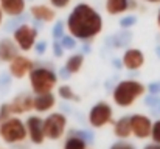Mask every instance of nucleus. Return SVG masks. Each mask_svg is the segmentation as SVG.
<instances>
[{
    "mask_svg": "<svg viewBox=\"0 0 160 149\" xmlns=\"http://www.w3.org/2000/svg\"><path fill=\"white\" fill-rule=\"evenodd\" d=\"M68 34L79 41H89L103 31V17L89 3H78L67 19Z\"/></svg>",
    "mask_w": 160,
    "mask_h": 149,
    "instance_id": "obj_1",
    "label": "nucleus"
},
{
    "mask_svg": "<svg viewBox=\"0 0 160 149\" xmlns=\"http://www.w3.org/2000/svg\"><path fill=\"white\" fill-rule=\"evenodd\" d=\"M146 92L145 84L135 79H126L121 81L115 90H113V102L120 107H131L140 97H143Z\"/></svg>",
    "mask_w": 160,
    "mask_h": 149,
    "instance_id": "obj_2",
    "label": "nucleus"
},
{
    "mask_svg": "<svg viewBox=\"0 0 160 149\" xmlns=\"http://www.w3.org/2000/svg\"><path fill=\"white\" fill-rule=\"evenodd\" d=\"M27 124H23V121L20 118L16 117H9L5 121H0V138L5 143L9 145H17L22 143L23 140H27Z\"/></svg>",
    "mask_w": 160,
    "mask_h": 149,
    "instance_id": "obj_3",
    "label": "nucleus"
},
{
    "mask_svg": "<svg viewBox=\"0 0 160 149\" xmlns=\"http://www.w3.org/2000/svg\"><path fill=\"white\" fill-rule=\"evenodd\" d=\"M28 76H30L31 90H33L36 95L53 92V89L56 87V84H58V76L54 75L52 70H48V68H45V67L33 68Z\"/></svg>",
    "mask_w": 160,
    "mask_h": 149,
    "instance_id": "obj_4",
    "label": "nucleus"
},
{
    "mask_svg": "<svg viewBox=\"0 0 160 149\" xmlns=\"http://www.w3.org/2000/svg\"><path fill=\"white\" fill-rule=\"evenodd\" d=\"M67 127V118L62 113H50L44 120V132L45 138L48 140H59Z\"/></svg>",
    "mask_w": 160,
    "mask_h": 149,
    "instance_id": "obj_5",
    "label": "nucleus"
},
{
    "mask_svg": "<svg viewBox=\"0 0 160 149\" xmlns=\"http://www.w3.org/2000/svg\"><path fill=\"white\" fill-rule=\"evenodd\" d=\"M36 39H38V30L28 23L20 25L12 34V41L22 51H30L34 47Z\"/></svg>",
    "mask_w": 160,
    "mask_h": 149,
    "instance_id": "obj_6",
    "label": "nucleus"
},
{
    "mask_svg": "<svg viewBox=\"0 0 160 149\" xmlns=\"http://www.w3.org/2000/svg\"><path fill=\"white\" fill-rule=\"evenodd\" d=\"M112 113H113L112 107L107 102L104 101L97 102L89 112V123L92 127H97V129L104 127L106 124L112 123Z\"/></svg>",
    "mask_w": 160,
    "mask_h": 149,
    "instance_id": "obj_7",
    "label": "nucleus"
},
{
    "mask_svg": "<svg viewBox=\"0 0 160 149\" xmlns=\"http://www.w3.org/2000/svg\"><path fill=\"white\" fill-rule=\"evenodd\" d=\"M131 118V127H132V135L137 137L138 140H145L151 137V129H152V121L149 117L135 113Z\"/></svg>",
    "mask_w": 160,
    "mask_h": 149,
    "instance_id": "obj_8",
    "label": "nucleus"
},
{
    "mask_svg": "<svg viewBox=\"0 0 160 149\" xmlns=\"http://www.w3.org/2000/svg\"><path fill=\"white\" fill-rule=\"evenodd\" d=\"M34 68V64L30 57L27 56H20L17 54L12 61H9V73L11 76H14L16 79H22L27 75H30V72Z\"/></svg>",
    "mask_w": 160,
    "mask_h": 149,
    "instance_id": "obj_9",
    "label": "nucleus"
},
{
    "mask_svg": "<svg viewBox=\"0 0 160 149\" xmlns=\"http://www.w3.org/2000/svg\"><path fill=\"white\" fill-rule=\"evenodd\" d=\"M27 131L28 137L34 145H42L45 142V132H44V120L39 117H30L27 120Z\"/></svg>",
    "mask_w": 160,
    "mask_h": 149,
    "instance_id": "obj_10",
    "label": "nucleus"
},
{
    "mask_svg": "<svg viewBox=\"0 0 160 149\" xmlns=\"http://www.w3.org/2000/svg\"><path fill=\"white\" fill-rule=\"evenodd\" d=\"M8 104H9V109H11L12 115H20V113H25V112H30L31 109H34V98L23 93V95L16 97Z\"/></svg>",
    "mask_w": 160,
    "mask_h": 149,
    "instance_id": "obj_11",
    "label": "nucleus"
},
{
    "mask_svg": "<svg viewBox=\"0 0 160 149\" xmlns=\"http://www.w3.org/2000/svg\"><path fill=\"white\" fill-rule=\"evenodd\" d=\"M56 8L53 6H48V5H44V3H38V5H33L30 8V12L31 16L39 20V22H45V23H50L56 19Z\"/></svg>",
    "mask_w": 160,
    "mask_h": 149,
    "instance_id": "obj_12",
    "label": "nucleus"
},
{
    "mask_svg": "<svg viewBox=\"0 0 160 149\" xmlns=\"http://www.w3.org/2000/svg\"><path fill=\"white\" fill-rule=\"evenodd\" d=\"M145 64V54L138 48H129L123 54V65L128 70H138Z\"/></svg>",
    "mask_w": 160,
    "mask_h": 149,
    "instance_id": "obj_13",
    "label": "nucleus"
},
{
    "mask_svg": "<svg viewBox=\"0 0 160 149\" xmlns=\"http://www.w3.org/2000/svg\"><path fill=\"white\" fill-rule=\"evenodd\" d=\"M25 6H27L25 0H0V8L3 9L6 16H11V17L20 16L25 11Z\"/></svg>",
    "mask_w": 160,
    "mask_h": 149,
    "instance_id": "obj_14",
    "label": "nucleus"
},
{
    "mask_svg": "<svg viewBox=\"0 0 160 149\" xmlns=\"http://www.w3.org/2000/svg\"><path fill=\"white\" fill-rule=\"evenodd\" d=\"M54 106H56V98H54L53 92L41 93V95H36V98H34V110L39 113L52 110Z\"/></svg>",
    "mask_w": 160,
    "mask_h": 149,
    "instance_id": "obj_15",
    "label": "nucleus"
},
{
    "mask_svg": "<svg viewBox=\"0 0 160 149\" xmlns=\"http://www.w3.org/2000/svg\"><path fill=\"white\" fill-rule=\"evenodd\" d=\"M17 45L14 41L11 39H3L0 41V61L3 62H9L17 56Z\"/></svg>",
    "mask_w": 160,
    "mask_h": 149,
    "instance_id": "obj_16",
    "label": "nucleus"
},
{
    "mask_svg": "<svg viewBox=\"0 0 160 149\" xmlns=\"http://www.w3.org/2000/svg\"><path fill=\"white\" fill-rule=\"evenodd\" d=\"M113 132L118 138L121 140H126L132 135V127H131V118L129 117H123L120 118L118 121H115V126H113Z\"/></svg>",
    "mask_w": 160,
    "mask_h": 149,
    "instance_id": "obj_17",
    "label": "nucleus"
},
{
    "mask_svg": "<svg viewBox=\"0 0 160 149\" xmlns=\"http://www.w3.org/2000/svg\"><path fill=\"white\" fill-rule=\"evenodd\" d=\"M131 0H106V11L110 16L123 14L129 9Z\"/></svg>",
    "mask_w": 160,
    "mask_h": 149,
    "instance_id": "obj_18",
    "label": "nucleus"
},
{
    "mask_svg": "<svg viewBox=\"0 0 160 149\" xmlns=\"http://www.w3.org/2000/svg\"><path fill=\"white\" fill-rule=\"evenodd\" d=\"M82 64H84L82 54H73V56H70V57L67 59V62H65V72H67V73H78V72L81 70Z\"/></svg>",
    "mask_w": 160,
    "mask_h": 149,
    "instance_id": "obj_19",
    "label": "nucleus"
},
{
    "mask_svg": "<svg viewBox=\"0 0 160 149\" xmlns=\"http://www.w3.org/2000/svg\"><path fill=\"white\" fill-rule=\"evenodd\" d=\"M64 149H87V145L81 137H70L67 138Z\"/></svg>",
    "mask_w": 160,
    "mask_h": 149,
    "instance_id": "obj_20",
    "label": "nucleus"
},
{
    "mask_svg": "<svg viewBox=\"0 0 160 149\" xmlns=\"http://www.w3.org/2000/svg\"><path fill=\"white\" fill-rule=\"evenodd\" d=\"M58 93H59V97L62 99H67V101H79L78 95L72 90L70 86H61L59 90H58Z\"/></svg>",
    "mask_w": 160,
    "mask_h": 149,
    "instance_id": "obj_21",
    "label": "nucleus"
},
{
    "mask_svg": "<svg viewBox=\"0 0 160 149\" xmlns=\"http://www.w3.org/2000/svg\"><path fill=\"white\" fill-rule=\"evenodd\" d=\"M154 143H160V120L152 123V129H151V137H149Z\"/></svg>",
    "mask_w": 160,
    "mask_h": 149,
    "instance_id": "obj_22",
    "label": "nucleus"
},
{
    "mask_svg": "<svg viewBox=\"0 0 160 149\" xmlns=\"http://www.w3.org/2000/svg\"><path fill=\"white\" fill-rule=\"evenodd\" d=\"M61 44H62L64 48H73L76 45V41H75L73 36H62L61 37Z\"/></svg>",
    "mask_w": 160,
    "mask_h": 149,
    "instance_id": "obj_23",
    "label": "nucleus"
},
{
    "mask_svg": "<svg viewBox=\"0 0 160 149\" xmlns=\"http://www.w3.org/2000/svg\"><path fill=\"white\" fill-rule=\"evenodd\" d=\"M9 117H12L11 109H9V104H3V106L0 107V121H5V120H8Z\"/></svg>",
    "mask_w": 160,
    "mask_h": 149,
    "instance_id": "obj_24",
    "label": "nucleus"
},
{
    "mask_svg": "<svg viewBox=\"0 0 160 149\" xmlns=\"http://www.w3.org/2000/svg\"><path fill=\"white\" fill-rule=\"evenodd\" d=\"M70 2L72 0H50V5L56 9H64V8H67L70 5Z\"/></svg>",
    "mask_w": 160,
    "mask_h": 149,
    "instance_id": "obj_25",
    "label": "nucleus"
},
{
    "mask_svg": "<svg viewBox=\"0 0 160 149\" xmlns=\"http://www.w3.org/2000/svg\"><path fill=\"white\" fill-rule=\"evenodd\" d=\"M135 20H137L135 16H126V17L121 19V27H124V28H126V27H132V25L135 23Z\"/></svg>",
    "mask_w": 160,
    "mask_h": 149,
    "instance_id": "obj_26",
    "label": "nucleus"
},
{
    "mask_svg": "<svg viewBox=\"0 0 160 149\" xmlns=\"http://www.w3.org/2000/svg\"><path fill=\"white\" fill-rule=\"evenodd\" d=\"M109 149H135V148L132 145H129V143H115Z\"/></svg>",
    "mask_w": 160,
    "mask_h": 149,
    "instance_id": "obj_27",
    "label": "nucleus"
},
{
    "mask_svg": "<svg viewBox=\"0 0 160 149\" xmlns=\"http://www.w3.org/2000/svg\"><path fill=\"white\" fill-rule=\"evenodd\" d=\"M149 92L154 93V95H159L160 93V82H152L149 86Z\"/></svg>",
    "mask_w": 160,
    "mask_h": 149,
    "instance_id": "obj_28",
    "label": "nucleus"
},
{
    "mask_svg": "<svg viewBox=\"0 0 160 149\" xmlns=\"http://www.w3.org/2000/svg\"><path fill=\"white\" fill-rule=\"evenodd\" d=\"M62 27H64V25H62V23H58V25H56V28H54V37H62V36H64V34H62Z\"/></svg>",
    "mask_w": 160,
    "mask_h": 149,
    "instance_id": "obj_29",
    "label": "nucleus"
},
{
    "mask_svg": "<svg viewBox=\"0 0 160 149\" xmlns=\"http://www.w3.org/2000/svg\"><path fill=\"white\" fill-rule=\"evenodd\" d=\"M143 149H160V143H151V145H146Z\"/></svg>",
    "mask_w": 160,
    "mask_h": 149,
    "instance_id": "obj_30",
    "label": "nucleus"
},
{
    "mask_svg": "<svg viewBox=\"0 0 160 149\" xmlns=\"http://www.w3.org/2000/svg\"><path fill=\"white\" fill-rule=\"evenodd\" d=\"M62 48H64V47H61L59 44H54V54H56V56H61V54H62V51H61V50Z\"/></svg>",
    "mask_w": 160,
    "mask_h": 149,
    "instance_id": "obj_31",
    "label": "nucleus"
},
{
    "mask_svg": "<svg viewBox=\"0 0 160 149\" xmlns=\"http://www.w3.org/2000/svg\"><path fill=\"white\" fill-rule=\"evenodd\" d=\"M38 51H39V53H44V51H45V44H44V42H41V44L38 45Z\"/></svg>",
    "mask_w": 160,
    "mask_h": 149,
    "instance_id": "obj_32",
    "label": "nucleus"
},
{
    "mask_svg": "<svg viewBox=\"0 0 160 149\" xmlns=\"http://www.w3.org/2000/svg\"><path fill=\"white\" fill-rule=\"evenodd\" d=\"M3 16H5V12H3V9L0 8V25H2V22H3Z\"/></svg>",
    "mask_w": 160,
    "mask_h": 149,
    "instance_id": "obj_33",
    "label": "nucleus"
},
{
    "mask_svg": "<svg viewBox=\"0 0 160 149\" xmlns=\"http://www.w3.org/2000/svg\"><path fill=\"white\" fill-rule=\"evenodd\" d=\"M143 2H148V3H160V0H143Z\"/></svg>",
    "mask_w": 160,
    "mask_h": 149,
    "instance_id": "obj_34",
    "label": "nucleus"
},
{
    "mask_svg": "<svg viewBox=\"0 0 160 149\" xmlns=\"http://www.w3.org/2000/svg\"><path fill=\"white\" fill-rule=\"evenodd\" d=\"M157 25H159V28H160V9H159V12H157Z\"/></svg>",
    "mask_w": 160,
    "mask_h": 149,
    "instance_id": "obj_35",
    "label": "nucleus"
},
{
    "mask_svg": "<svg viewBox=\"0 0 160 149\" xmlns=\"http://www.w3.org/2000/svg\"><path fill=\"white\" fill-rule=\"evenodd\" d=\"M156 53H157V56L160 57V47H157V48H156Z\"/></svg>",
    "mask_w": 160,
    "mask_h": 149,
    "instance_id": "obj_36",
    "label": "nucleus"
},
{
    "mask_svg": "<svg viewBox=\"0 0 160 149\" xmlns=\"http://www.w3.org/2000/svg\"><path fill=\"white\" fill-rule=\"evenodd\" d=\"M159 106H160V104H159Z\"/></svg>",
    "mask_w": 160,
    "mask_h": 149,
    "instance_id": "obj_37",
    "label": "nucleus"
}]
</instances>
